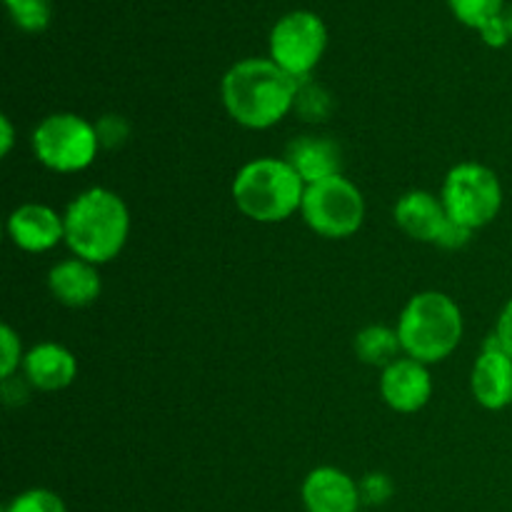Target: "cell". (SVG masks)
Returning a JSON list of instances; mask_svg holds the SVG:
<instances>
[{
	"mask_svg": "<svg viewBox=\"0 0 512 512\" xmlns=\"http://www.w3.org/2000/svg\"><path fill=\"white\" fill-rule=\"evenodd\" d=\"M305 188L288 160L258 158L238 170L233 180V200L245 218L255 223H280L300 210Z\"/></svg>",
	"mask_w": 512,
	"mask_h": 512,
	"instance_id": "3",
	"label": "cell"
},
{
	"mask_svg": "<svg viewBox=\"0 0 512 512\" xmlns=\"http://www.w3.org/2000/svg\"><path fill=\"white\" fill-rule=\"evenodd\" d=\"M300 213L320 238H350L365 220V198L348 178L333 175L305 188Z\"/></svg>",
	"mask_w": 512,
	"mask_h": 512,
	"instance_id": "7",
	"label": "cell"
},
{
	"mask_svg": "<svg viewBox=\"0 0 512 512\" xmlns=\"http://www.w3.org/2000/svg\"><path fill=\"white\" fill-rule=\"evenodd\" d=\"M295 105H298V113H303L308 120H325V115L330 110L328 93L323 88H318V85H310L308 80L300 83Z\"/></svg>",
	"mask_w": 512,
	"mask_h": 512,
	"instance_id": "21",
	"label": "cell"
},
{
	"mask_svg": "<svg viewBox=\"0 0 512 512\" xmlns=\"http://www.w3.org/2000/svg\"><path fill=\"white\" fill-rule=\"evenodd\" d=\"M380 395L385 403L398 413H418L425 408L433 395V380H430L428 365L413 358H398L383 368L380 375Z\"/></svg>",
	"mask_w": 512,
	"mask_h": 512,
	"instance_id": "11",
	"label": "cell"
},
{
	"mask_svg": "<svg viewBox=\"0 0 512 512\" xmlns=\"http://www.w3.org/2000/svg\"><path fill=\"white\" fill-rule=\"evenodd\" d=\"M325 45L328 30L323 20L308 10H298L275 23L270 33V60L303 83L323 58Z\"/></svg>",
	"mask_w": 512,
	"mask_h": 512,
	"instance_id": "8",
	"label": "cell"
},
{
	"mask_svg": "<svg viewBox=\"0 0 512 512\" xmlns=\"http://www.w3.org/2000/svg\"><path fill=\"white\" fill-rule=\"evenodd\" d=\"M8 235L25 253H45L65 240V220L48 205L25 203L10 213Z\"/></svg>",
	"mask_w": 512,
	"mask_h": 512,
	"instance_id": "12",
	"label": "cell"
},
{
	"mask_svg": "<svg viewBox=\"0 0 512 512\" xmlns=\"http://www.w3.org/2000/svg\"><path fill=\"white\" fill-rule=\"evenodd\" d=\"M360 485L338 468H315L303 483L308 512H358Z\"/></svg>",
	"mask_w": 512,
	"mask_h": 512,
	"instance_id": "13",
	"label": "cell"
},
{
	"mask_svg": "<svg viewBox=\"0 0 512 512\" xmlns=\"http://www.w3.org/2000/svg\"><path fill=\"white\" fill-rule=\"evenodd\" d=\"M448 3L460 23L478 30L498 15H503V0H448Z\"/></svg>",
	"mask_w": 512,
	"mask_h": 512,
	"instance_id": "19",
	"label": "cell"
},
{
	"mask_svg": "<svg viewBox=\"0 0 512 512\" xmlns=\"http://www.w3.org/2000/svg\"><path fill=\"white\" fill-rule=\"evenodd\" d=\"M395 223L410 238L423 240V243H435L440 248L450 250L468 245L470 235H473V230L463 228V225L453 223L448 218L443 200L435 198L433 193H425V190H413V193H405L398 200V205H395Z\"/></svg>",
	"mask_w": 512,
	"mask_h": 512,
	"instance_id": "9",
	"label": "cell"
},
{
	"mask_svg": "<svg viewBox=\"0 0 512 512\" xmlns=\"http://www.w3.org/2000/svg\"><path fill=\"white\" fill-rule=\"evenodd\" d=\"M0 350H3V358H0V378L8 380L13 378V373L25 360L18 333H15L10 325H3V328H0Z\"/></svg>",
	"mask_w": 512,
	"mask_h": 512,
	"instance_id": "22",
	"label": "cell"
},
{
	"mask_svg": "<svg viewBox=\"0 0 512 512\" xmlns=\"http://www.w3.org/2000/svg\"><path fill=\"white\" fill-rule=\"evenodd\" d=\"M300 80L265 58L235 63L220 83L225 110L250 130L273 128L295 108Z\"/></svg>",
	"mask_w": 512,
	"mask_h": 512,
	"instance_id": "1",
	"label": "cell"
},
{
	"mask_svg": "<svg viewBox=\"0 0 512 512\" xmlns=\"http://www.w3.org/2000/svg\"><path fill=\"white\" fill-rule=\"evenodd\" d=\"M23 373L28 385L43 393L68 388L78 373V360L68 348L58 343H40L25 353Z\"/></svg>",
	"mask_w": 512,
	"mask_h": 512,
	"instance_id": "14",
	"label": "cell"
},
{
	"mask_svg": "<svg viewBox=\"0 0 512 512\" xmlns=\"http://www.w3.org/2000/svg\"><path fill=\"white\" fill-rule=\"evenodd\" d=\"M495 335H498L505 353L512 358V300H508V305H505L503 313H500L498 325H495Z\"/></svg>",
	"mask_w": 512,
	"mask_h": 512,
	"instance_id": "26",
	"label": "cell"
},
{
	"mask_svg": "<svg viewBox=\"0 0 512 512\" xmlns=\"http://www.w3.org/2000/svg\"><path fill=\"white\" fill-rule=\"evenodd\" d=\"M480 35H483V40L490 45V48H503V45L510 40L508 25H505L503 15H498V18H493L490 23H485L483 28H480Z\"/></svg>",
	"mask_w": 512,
	"mask_h": 512,
	"instance_id": "25",
	"label": "cell"
},
{
	"mask_svg": "<svg viewBox=\"0 0 512 512\" xmlns=\"http://www.w3.org/2000/svg\"><path fill=\"white\" fill-rule=\"evenodd\" d=\"M48 288L55 295V300H60L63 305L85 308V305L98 300L103 283H100V275L93 263L80 258H68L53 265L48 275Z\"/></svg>",
	"mask_w": 512,
	"mask_h": 512,
	"instance_id": "16",
	"label": "cell"
},
{
	"mask_svg": "<svg viewBox=\"0 0 512 512\" xmlns=\"http://www.w3.org/2000/svg\"><path fill=\"white\" fill-rule=\"evenodd\" d=\"M15 25L28 33H40L50 23V0H5Z\"/></svg>",
	"mask_w": 512,
	"mask_h": 512,
	"instance_id": "18",
	"label": "cell"
},
{
	"mask_svg": "<svg viewBox=\"0 0 512 512\" xmlns=\"http://www.w3.org/2000/svg\"><path fill=\"white\" fill-rule=\"evenodd\" d=\"M95 133H98L100 148H118L125 143V138L130 135L128 120L120 118V115H105L95 125Z\"/></svg>",
	"mask_w": 512,
	"mask_h": 512,
	"instance_id": "23",
	"label": "cell"
},
{
	"mask_svg": "<svg viewBox=\"0 0 512 512\" xmlns=\"http://www.w3.org/2000/svg\"><path fill=\"white\" fill-rule=\"evenodd\" d=\"M398 335L408 358L425 365L440 363L463 340V313L445 293H418L400 313Z\"/></svg>",
	"mask_w": 512,
	"mask_h": 512,
	"instance_id": "4",
	"label": "cell"
},
{
	"mask_svg": "<svg viewBox=\"0 0 512 512\" xmlns=\"http://www.w3.org/2000/svg\"><path fill=\"white\" fill-rule=\"evenodd\" d=\"M503 20H505V25H508V33H510V38H512V5L508 10H503Z\"/></svg>",
	"mask_w": 512,
	"mask_h": 512,
	"instance_id": "28",
	"label": "cell"
},
{
	"mask_svg": "<svg viewBox=\"0 0 512 512\" xmlns=\"http://www.w3.org/2000/svg\"><path fill=\"white\" fill-rule=\"evenodd\" d=\"M65 220V243L75 258L93 265L110 263L130 233L128 205L120 195L105 188H90L68 205Z\"/></svg>",
	"mask_w": 512,
	"mask_h": 512,
	"instance_id": "2",
	"label": "cell"
},
{
	"mask_svg": "<svg viewBox=\"0 0 512 512\" xmlns=\"http://www.w3.org/2000/svg\"><path fill=\"white\" fill-rule=\"evenodd\" d=\"M470 388L485 410H503L512 403V358L495 333L485 340L483 353L475 360Z\"/></svg>",
	"mask_w": 512,
	"mask_h": 512,
	"instance_id": "10",
	"label": "cell"
},
{
	"mask_svg": "<svg viewBox=\"0 0 512 512\" xmlns=\"http://www.w3.org/2000/svg\"><path fill=\"white\" fill-rule=\"evenodd\" d=\"M440 200L453 223L478 230L498 218L503 208V185L485 165L460 163L445 175Z\"/></svg>",
	"mask_w": 512,
	"mask_h": 512,
	"instance_id": "5",
	"label": "cell"
},
{
	"mask_svg": "<svg viewBox=\"0 0 512 512\" xmlns=\"http://www.w3.org/2000/svg\"><path fill=\"white\" fill-rule=\"evenodd\" d=\"M0 130H3V135H0V153L8 155L10 148H13V125H10L8 115L0 118Z\"/></svg>",
	"mask_w": 512,
	"mask_h": 512,
	"instance_id": "27",
	"label": "cell"
},
{
	"mask_svg": "<svg viewBox=\"0 0 512 512\" xmlns=\"http://www.w3.org/2000/svg\"><path fill=\"white\" fill-rule=\"evenodd\" d=\"M400 350L403 345H400L398 330H390L385 325H370L355 335V355L368 365L388 368L400 358Z\"/></svg>",
	"mask_w": 512,
	"mask_h": 512,
	"instance_id": "17",
	"label": "cell"
},
{
	"mask_svg": "<svg viewBox=\"0 0 512 512\" xmlns=\"http://www.w3.org/2000/svg\"><path fill=\"white\" fill-rule=\"evenodd\" d=\"M285 160L293 165V170L303 178L305 185L340 175V168H343V153H340L338 143H333L330 138H320V135L295 138L288 145Z\"/></svg>",
	"mask_w": 512,
	"mask_h": 512,
	"instance_id": "15",
	"label": "cell"
},
{
	"mask_svg": "<svg viewBox=\"0 0 512 512\" xmlns=\"http://www.w3.org/2000/svg\"><path fill=\"white\" fill-rule=\"evenodd\" d=\"M390 495H393V483H390L388 475L370 473L360 480V498H363V503L383 505L388 503Z\"/></svg>",
	"mask_w": 512,
	"mask_h": 512,
	"instance_id": "24",
	"label": "cell"
},
{
	"mask_svg": "<svg viewBox=\"0 0 512 512\" xmlns=\"http://www.w3.org/2000/svg\"><path fill=\"white\" fill-rule=\"evenodd\" d=\"M100 148L95 125L75 113H55L33 130V153L55 173H80Z\"/></svg>",
	"mask_w": 512,
	"mask_h": 512,
	"instance_id": "6",
	"label": "cell"
},
{
	"mask_svg": "<svg viewBox=\"0 0 512 512\" xmlns=\"http://www.w3.org/2000/svg\"><path fill=\"white\" fill-rule=\"evenodd\" d=\"M5 512H65V503L53 490L33 488L15 495Z\"/></svg>",
	"mask_w": 512,
	"mask_h": 512,
	"instance_id": "20",
	"label": "cell"
}]
</instances>
